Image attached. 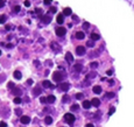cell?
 Instances as JSON below:
<instances>
[{"mask_svg": "<svg viewBox=\"0 0 134 127\" xmlns=\"http://www.w3.org/2000/svg\"><path fill=\"white\" fill-rule=\"evenodd\" d=\"M65 77V72H62V71H55L53 74V78H54V81L55 82H57V83H61L62 81H63V78Z\"/></svg>", "mask_w": 134, "mask_h": 127, "instance_id": "6da1fadb", "label": "cell"}, {"mask_svg": "<svg viewBox=\"0 0 134 127\" xmlns=\"http://www.w3.org/2000/svg\"><path fill=\"white\" fill-rule=\"evenodd\" d=\"M64 120H65L70 126H72L74 123H75V115L71 114V113H66V114H64Z\"/></svg>", "mask_w": 134, "mask_h": 127, "instance_id": "7a4b0ae2", "label": "cell"}, {"mask_svg": "<svg viewBox=\"0 0 134 127\" xmlns=\"http://www.w3.org/2000/svg\"><path fill=\"white\" fill-rule=\"evenodd\" d=\"M50 48L54 53H60L61 51V46L58 45L57 42H51L50 43Z\"/></svg>", "mask_w": 134, "mask_h": 127, "instance_id": "3957f363", "label": "cell"}, {"mask_svg": "<svg viewBox=\"0 0 134 127\" xmlns=\"http://www.w3.org/2000/svg\"><path fill=\"white\" fill-rule=\"evenodd\" d=\"M55 33H56V35L57 36H64L65 35V33H66V29L64 27H57L56 28V30H55Z\"/></svg>", "mask_w": 134, "mask_h": 127, "instance_id": "277c9868", "label": "cell"}, {"mask_svg": "<svg viewBox=\"0 0 134 127\" xmlns=\"http://www.w3.org/2000/svg\"><path fill=\"white\" fill-rule=\"evenodd\" d=\"M86 53V49H85V47H83V46H79V47H77L76 48V54L78 56H82V55H84V54Z\"/></svg>", "mask_w": 134, "mask_h": 127, "instance_id": "5b68a950", "label": "cell"}, {"mask_svg": "<svg viewBox=\"0 0 134 127\" xmlns=\"http://www.w3.org/2000/svg\"><path fill=\"white\" fill-rule=\"evenodd\" d=\"M65 59H66V62H68L69 64H72V62H74V56H72V54L68 51V53L65 54Z\"/></svg>", "mask_w": 134, "mask_h": 127, "instance_id": "8992f818", "label": "cell"}, {"mask_svg": "<svg viewBox=\"0 0 134 127\" xmlns=\"http://www.w3.org/2000/svg\"><path fill=\"white\" fill-rule=\"evenodd\" d=\"M20 121H21V124H24V125H27V124L30 123V118L28 115H24L20 118Z\"/></svg>", "mask_w": 134, "mask_h": 127, "instance_id": "52a82bcc", "label": "cell"}, {"mask_svg": "<svg viewBox=\"0 0 134 127\" xmlns=\"http://www.w3.org/2000/svg\"><path fill=\"white\" fill-rule=\"evenodd\" d=\"M40 19H41V21H42L44 25H48L49 22H50V16H47V15H42V16H40Z\"/></svg>", "mask_w": 134, "mask_h": 127, "instance_id": "ba28073f", "label": "cell"}, {"mask_svg": "<svg viewBox=\"0 0 134 127\" xmlns=\"http://www.w3.org/2000/svg\"><path fill=\"white\" fill-rule=\"evenodd\" d=\"M64 16H65V15H64L63 13L58 14V15H57V18H56V21H57V23H60V25H62V23L64 22Z\"/></svg>", "mask_w": 134, "mask_h": 127, "instance_id": "9c48e42d", "label": "cell"}, {"mask_svg": "<svg viewBox=\"0 0 134 127\" xmlns=\"http://www.w3.org/2000/svg\"><path fill=\"white\" fill-rule=\"evenodd\" d=\"M60 87L62 91H68L70 89V85H69V83H62V84H60Z\"/></svg>", "mask_w": 134, "mask_h": 127, "instance_id": "30bf717a", "label": "cell"}, {"mask_svg": "<svg viewBox=\"0 0 134 127\" xmlns=\"http://www.w3.org/2000/svg\"><path fill=\"white\" fill-rule=\"evenodd\" d=\"M72 70L75 72H81L82 70H83V65H82V64H75Z\"/></svg>", "mask_w": 134, "mask_h": 127, "instance_id": "8fae6325", "label": "cell"}, {"mask_svg": "<svg viewBox=\"0 0 134 127\" xmlns=\"http://www.w3.org/2000/svg\"><path fill=\"white\" fill-rule=\"evenodd\" d=\"M42 85L46 87V89H51V87H54V85L51 84V82H49V81H43Z\"/></svg>", "mask_w": 134, "mask_h": 127, "instance_id": "7c38bea8", "label": "cell"}, {"mask_svg": "<svg viewBox=\"0 0 134 127\" xmlns=\"http://www.w3.org/2000/svg\"><path fill=\"white\" fill-rule=\"evenodd\" d=\"M33 93H34V96H40L41 93H42V87L36 86L34 90H33Z\"/></svg>", "mask_w": 134, "mask_h": 127, "instance_id": "4fadbf2b", "label": "cell"}, {"mask_svg": "<svg viewBox=\"0 0 134 127\" xmlns=\"http://www.w3.org/2000/svg\"><path fill=\"white\" fill-rule=\"evenodd\" d=\"M13 76H14V78H15V79H18V81H20V79L22 78V75H21V72H20V71H18V70H16V71H14V74H13Z\"/></svg>", "mask_w": 134, "mask_h": 127, "instance_id": "5bb4252c", "label": "cell"}, {"mask_svg": "<svg viewBox=\"0 0 134 127\" xmlns=\"http://www.w3.org/2000/svg\"><path fill=\"white\" fill-rule=\"evenodd\" d=\"M84 37H85V34H84L83 32H77L76 33V38L77 40H83Z\"/></svg>", "mask_w": 134, "mask_h": 127, "instance_id": "9a60e30c", "label": "cell"}, {"mask_svg": "<svg viewBox=\"0 0 134 127\" xmlns=\"http://www.w3.org/2000/svg\"><path fill=\"white\" fill-rule=\"evenodd\" d=\"M91 104L93 106H96V107H98V106L100 105V100L98 99V98H93V99L91 100Z\"/></svg>", "mask_w": 134, "mask_h": 127, "instance_id": "2e32d148", "label": "cell"}, {"mask_svg": "<svg viewBox=\"0 0 134 127\" xmlns=\"http://www.w3.org/2000/svg\"><path fill=\"white\" fill-rule=\"evenodd\" d=\"M92 90H93V92L96 93V95H99V93L102 92V87H100L99 85H94L93 89H92Z\"/></svg>", "mask_w": 134, "mask_h": 127, "instance_id": "e0dca14e", "label": "cell"}, {"mask_svg": "<svg viewBox=\"0 0 134 127\" xmlns=\"http://www.w3.org/2000/svg\"><path fill=\"white\" fill-rule=\"evenodd\" d=\"M55 100H56V98L54 97V96H51V95L47 97V103H48V104H53V103L55 102Z\"/></svg>", "mask_w": 134, "mask_h": 127, "instance_id": "ac0fdd59", "label": "cell"}, {"mask_svg": "<svg viewBox=\"0 0 134 127\" xmlns=\"http://www.w3.org/2000/svg\"><path fill=\"white\" fill-rule=\"evenodd\" d=\"M91 102H89V100H84V102H83V107L84 108H86V110H87V108H90V107H91Z\"/></svg>", "mask_w": 134, "mask_h": 127, "instance_id": "d6986e66", "label": "cell"}, {"mask_svg": "<svg viewBox=\"0 0 134 127\" xmlns=\"http://www.w3.org/2000/svg\"><path fill=\"white\" fill-rule=\"evenodd\" d=\"M90 38H91V40H93V41H97V40H99V38H100V36L98 34H96V33H92V34L90 35Z\"/></svg>", "mask_w": 134, "mask_h": 127, "instance_id": "ffe728a7", "label": "cell"}, {"mask_svg": "<svg viewBox=\"0 0 134 127\" xmlns=\"http://www.w3.org/2000/svg\"><path fill=\"white\" fill-rule=\"evenodd\" d=\"M96 77H97V72H90V74L86 76V78L87 79H93V78H96Z\"/></svg>", "mask_w": 134, "mask_h": 127, "instance_id": "44dd1931", "label": "cell"}, {"mask_svg": "<svg viewBox=\"0 0 134 127\" xmlns=\"http://www.w3.org/2000/svg\"><path fill=\"white\" fill-rule=\"evenodd\" d=\"M71 8H69V7H65V8L63 9V14L64 15H71Z\"/></svg>", "mask_w": 134, "mask_h": 127, "instance_id": "7402d4cb", "label": "cell"}, {"mask_svg": "<svg viewBox=\"0 0 134 127\" xmlns=\"http://www.w3.org/2000/svg\"><path fill=\"white\" fill-rule=\"evenodd\" d=\"M44 123L46 124H47V125H50V124L51 123H53V118H51V117H46V118H44Z\"/></svg>", "mask_w": 134, "mask_h": 127, "instance_id": "603a6c76", "label": "cell"}, {"mask_svg": "<svg viewBox=\"0 0 134 127\" xmlns=\"http://www.w3.org/2000/svg\"><path fill=\"white\" fill-rule=\"evenodd\" d=\"M13 92H14V93H15V95H16V96H18V97H19V96H21V90H20V89H19V87H15V89H14V90H13Z\"/></svg>", "mask_w": 134, "mask_h": 127, "instance_id": "cb8c5ba5", "label": "cell"}, {"mask_svg": "<svg viewBox=\"0 0 134 127\" xmlns=\"http://www.w3.org/2000/svg\"><path fill=\"white\" fill-rule=\"evenodd\" d=\"M70 110H71V111H74V112H75V111H78V110H79V106L77 105V104H74V105L70 107Z\"/></svg>", "mask_w": 134, "mask_h": 127, "instance_id": "d4e9b609", "label": "cell"}, {"mask_svg": "<svg viewBox=\"0 0 134 127\" xmlns=\"http://www.w3.org/2000/svg\"><path fill=\"white\" fill-rule=\"evenodd\" d=\"M86 46L87 47H93L94 46V41L90 38V41H87V42H86Z\"/></svg>", "mask_w": 134, "mask_h": 127, "instance_id": "484cf974", "label": "cell"}, {"mask_svg": "<svg viewBox=\"0 0 134 127\" xmlns=\"http://www.w3.org/2000/svg\"><path fill=\"white\" fill-rule=\"evenodd\" d=\"M69 99H70V97H69V96H63V98H62V102H63V103H68Z\"/></svg>", "mask_w": 134, "mask_h": 127, "instance_id": "4316f807", "label": "cell"}, {"mask_svg": "<svg viewBox=\"0 0 134 127\" xmlns=\"http://www.w3.org/2000/svg\"><path fill=\"white\" fill-rule=\"evenodd\" d=\"M97 67H98V63H97V62H92V63L90 64V68H92V69H96Z\"/></svg>", "mask_w": 134, "mask_h": 127, "instance_id": "83f0119b", "label": "cell"}, {"mask_svg": "<svg viewBox=\"0 0 134 127\" xmlns=\"http://www.w3.org/2000/svg\"><path fill=\"white\" fill-rule=\"evenodd\" d=\"M6 21V15H0V23H4Z\"/></svg>", "mask_w": 134, "mask_h": 127, "instance_id": "f1b7e54d", "label": "cell"}, {"mask_svg": "<svg viewBox=\"0 0 134 127\" xmlns=\"http://www.w3.org/2000/svg\"><path fill=\"white\" fill-rule=\"evenodd\" d=\"M14 103H15V104H20V103H21V98H20V97H15L14 98Z\"/></svg>", "mask_w": 134, "mask_h": 127, "instance_id": "f546056e", "label": "cell"}, {"mask_svg": "<svg viewBox=\"0 0 134 127\" xmlns=\"http://www.w3.org/2000/svg\"><path fill=\"white\" fill-rule=\"evenodd\" d=\"M106 97H107V98H110V99H111V98L114 97V93H113V92H109V93H106Z\"/></svg>", "mask_w": 134, "mask_h": 127, "instance_id": "4dcf8cb0", "label": "cell"}, {"mask_svg": "<svg viewBox=\"0 0 134 127\" xmlns=\"http://www.w3.org/2000/svg\"><path fill=\"white\" fill-rule=\"evenodd\" d=\"M21 113H22V110H21V108H16V110H15V114H16V115H20Z\"/></svg>", "mask_w": 134, "mask_h": 127, "instance_id": "1f68e13d", "label": "cell"}, {"mask_svg": "<svg viewBox=\"0 0 134 127\" xmlns=\"http://www.w3.org/2000/svg\"><path fill=\"white\" fill-rule=\"evenodd\" d=\"M89 27H90V23L89 22H84L83 23V28H84V29H87Z\"/></svg>", "mask_w": 134, "mask_h": 127, "instance_id": "d6a6232c", "label": "cell"}, {"mask_svg": "<svg viewBox=\"0 0 134 127\" xmlns=\"http://www.w3.org/2000/svg\"><path fill=\"white\" fill-rule=\"evenodd\" d=\"M83 93H77V95H76V98H77V99H82V98H83Z\"/></svg>", "mask_w": 134, "mask_h": 127, "instance_id": "836d02e7", "label": "cell"}, {"mask_svg": "<svg viewBox=\"0 0 134 127\" xmlns=\"http://www.w3.org/2000/svg\"><path fill=\"white\" fill-rule=\"evenodd\" d=\"M114 111H115V108H114V107H111V110L109 111V115H112L113 113H114Z\"/></svg>", "mask_w": 134, "mask_h": 127, "instance_id": "e575fe53", "label": "cell"}, {"mask_svg": "<svg viewBox=\"0 0 134 127\" xmlns=\"http://www.w3.org/2000/svg\"><path fill=\"white\" fill-rule=\"evenodd\" d=\"M40 102L42 103V104H43V103H47V98H44V97H41V98H40Z\"/></svg>", "mask_w": 134, "mask_h": 127, "instance_id": "d590c367", "label": "cell"}, {"mask_svg": "<svg viewBox=\"0 0 134 127\" xmlns=\"http://www.w3.org/2000/svg\"><path fill=\"white\" fill-rule=\"evenodd\" d=\"M24 5H25L26 7H29V6H30V1H28V0H26V1L24 2Z\"/></svg>", "mask_w": 134, "mask_h": 127, "instance_id": "8d00e7d4", "label": "cell"}, {"mask_svg": "<svg viewBox=\"0 0 134 127\" xmlns=\"http://www.w3.org/2000/svg\"><path fill=\"white\" fill-rule=\"evenodd\" d=\"M0 127H7V124L5 121H0Z\"/></svg>", "mask_w": 134, "mask_h": 127, "instance_id": "74e56055", "label": "cell"}, {"mask_svg": "<svg viewBox=\"0 0 134 127\" xmlns=\"http://www.w3.org/2000/svg\"><path fill=\"white\" fill-rule=\"evenodd\" d=\"M13 9H14V12H15V13H18V12L20 11V6H15Z\"/></svg>", "mask_w": 134, "mask_h": 127, "instance_id": "f35d334b", "label": "cell"}, {"mask_svg": "<svg viewBox=\"0 0 134 127\" xmlns=\"http://www.w3.org/2000/svg\"><path fill=\"white\" fill-rule=\"evenodd\" d=\"M8 87H9L11 90H13V87H14V84H13L12 82H9V83H8Z\"/></svg>", "mask_w": 134, "mask_h": 127, "instance_id": "ab89813d", "label": "cell"}, {"mask_svg": "<svg viewBox=\"0 0 134 127\" xmlns=\"http://www.w3.org/2000/svg\"><path fill=\"white\" fill-rule=\"evenodd\" d=\"M4 6H5V1L4 0H0V8H2Z\"/></svg>", "mask_w": 134, "mask_h": 127, "instance_id": "60d3db41", "label": "cell"}, {"mask_svg": "<svg viewBox=\"0 0 134 127\" xmlns=\"http://www.w3.org/2000/svg\"><path fill=\"white\" fill-rule=\"evenodd\" d=\"M51 4V0H44V5H50Z\"/></svg>", "mask_w": 134, "mask_h": 127, "instance_id": "b9f144b4", "label": "cell"}, {"mask_svg": "<svg viewBox=\"0 0 134 127\" xmlns=\"http://www.w3.org/2000/svg\"><path fill=\"white\" fill-rule=\"evenodd\" d=\"M50 13H56V8H55V7H51V8H50Z\"/></svg>", "mask_w": 134, "mask_h": 127, "instance_id": "7bdbcfd3", "label": "cell"}, {"mask_svg": "<svg viewBox=\"0 0 134 127\" xmlns=\"http://www.w3.org/2000/svg\"><path fill=\"white\" fill-rule=\"evenodd\" d=\"M85 127H94V125H93V124H86Z\"/></svg>", "mask_w": 134, "mask_h": 127, "instance_id": "ee69618b", "label": "cell"}, {"mask_svg": "<svg viewBox=\"0 0 134 127\" xmlns=\"http://www.w3.org/2000/svg\"><path fill=\"white\" fill-rule=\"evenodd\" d=\"M27 83H28V84H29V85H32V84H33V79H28Z\"/></svg>", "mask_w": 134, "mask_h": 127, "instance_id": "f6af8a7d", "label": "cell"}, {"mask_svg": "<svg viewBox=\"0 0 134 127\" xmlns=\"http://www.w3.org/2000/svg\"><path fill=\"white\" fill-rule=\"evenodd\" d=\"M72 19L75 20V21H78V18H77L76 15H72Z\"/></svg>", "mask_w": 134, "mask_h": 127, "instance_id": "bcb514c9", "label": "cell"}, {"mask_svg": "<svg viewBox=\"0 0 134 127\" xmlns=\"http://www.w3.org/2000/svg\"><path fill=\"white\" fill-rule=\"evenodd\" d=\"M34 64H36L37 67H40V62H38V61H34Z\"/></svg>", "mask_w": 134, "mask_h": 127, "instance_id": "7dc6e473", "label": "cell"}, {"mask_svg": "<svg viewBox=\"0 0 134 127\" xmlns=\"http://www.w3.org/2000/svg\"><path fill=\"white\" fill-rule=\"evenodd\" d=\"M107 75H109V76H111V75H112V71H111V70H107V72H106Z\"/></svg>", "mask_w": 134, "mask_h": 127, "instance_id": "c3c4849f", "label": "cell"}, {"mask_svg": "<svg viewBox=\"0 0 134 127\" xmlns=\"http://www.w3.org/2000/svg\"><path fill=\"white\" fill-rule=\"evenodd\" d=\"M6 47H7V48H12L13 45H11V43H8V45H6Z\"/></svg>", "mask_w": 134, "mask_h": 127, "instance_id": "681fc988", "label": "cell"}, {"mask_svg": "<svg viewBox=\"0 0 134 127\" xmlns=\"http://www.w3.org/2000/svg\"><path fill=\"white\" fill-rule=\"evenodd\" d=\"M0 55H1V50H0Z\"/></svg>", "mask_w": 134, "mask_h": 127, "instance_id": "f907efd6", "label": "cell"}]
</instances>
